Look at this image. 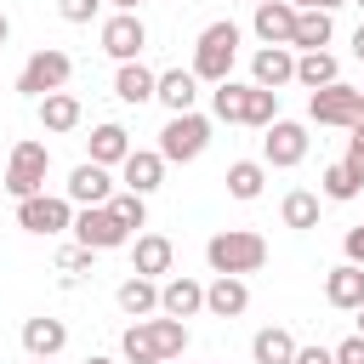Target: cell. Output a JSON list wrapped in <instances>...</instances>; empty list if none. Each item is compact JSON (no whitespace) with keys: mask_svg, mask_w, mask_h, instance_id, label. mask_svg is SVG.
I'll list each match as a JSON object with an SVG mask.
<instances>
[{"mask_svg":"<svg viewBox=\"0 0 364 364\" xmlns=\"http://www.w3.org/2000/svg\"><path fill=\"white\" fill-rule=\"evenodd\" d=\"M119 347H125L131 364H165V358H182V353H188V324L154 313V318H136Z\"/></svg>","mask_w":364,"mask_h":364,"instance_id":"obj_1","label":"cell"},{"mask_svg":"<svg viewBox=\"0 0 364 364\" xmlns=\"http://www.w3.org/2000/svg\"><path fill=\"white\" fill-rule=\"evenodd\" d=\"M205 262H210V273L245 279V273H256L267 262V239L256 228H222V233L205 239Z\"/></svg>","mask_w":364,"mask_h":364,"instance_id":"obj_2","label":"cell"},{"mask_svg":"<svg viewBox=\"0 0 364 364\" xmlns=\"http://www.w3.org/2000/svg\"><path fill=\"white\" fill-rule=\"evenodd\" d=\"M233 57H239V23H210V28H199V40H193V80H205V85H222V80H233Z\"/></svg>","mask_w":364,"mask_h":364,"instance_id":"obj_3","label":"cell"},{"mask_svg":"<svg viewBox=\"0 0 364 364\" xmlns=\"http://www.w3.org/2000/svg\"><path fill=\"white\" fill-rule=\"evenodd\" d=\"M205 148H210V119H205V114H171L154 154H159L165 165H193Z\"/></svg>","mask_w":364,"mask_h":364,"instance_id":"obj_4","label":"cell"},{"mask_svg":"<svg viewBox=\"0 0 364 364\" xmlns=\"http://www.w3.org/2000/svg\"><path fill=\"white\" fill-rule=\"evenodd\" d=\"M46 171H51V148L34 142V136H23V142L11 148V159H6V193H11V199L46 193Z\"/></svg>","mask_w":364,"mask_h":364,"instance_id":"obj_5","label":"cell"},{"mask_svg":"<svg viewBox=\"0 0 364 364\" xmlns=\"http://www.w3.org/2000/svg\"><path fill=\"white\" fill-rule=\"evenodd\" d=\"M68 74H74V57H68V51H57V46H40V51L17 68V91L40 102V97L63 91V85H68Z\"/></svg>","mask_w":364,"mask_h":364,"instance_id":"obj_6","label":"cell"},{"mask_svg":"<svg viewBox=\"0 0 364 364\" xmlns=\"http://www.w3.org/2000/svg\"><path fill=\"white\" fill-rule=\"evenodd\" d=\"M364 114V91L358 85H347V80H336V85H324V91H313L307 97V119L313 125H336V131H353V119Z\"/></svg>","mask_w":364,"mask_h":364,"instance_id":"obj_7","label":"cell"},{"mask_svg":"<svg viewBox=\"0 0 364 364\" xmlns=\"http://www.w3.org/2000/svg\"><path fill=\"white\" fill-rule=\"evenodd\" d=\"M17 228L23 233H68L74 228V205L63 193H34V199H17Z\"/></svg>","mask_w":364,"mask_h":364,"instance_id":"obj_8","label":"cell"},{"mask_svg":"<svg viewBox=\"0 0 364 364\" xmlns=\"http://www.w3.org/2000/svg\"><path fill=\"white\" fill-rule=\"evenodd\" d=\"M74 245H85V250H119V245H131V233L114 222V210L108 205H85V210H74Z\"/></svg>","mask_w":364,"mask_h":364,"instance_id":"obj_9","label":"cell"},{"mask_svg":"<svg viewBox=\"0 0 364 364\" xmlns=\"http://www.w3.org/2000/svg\"><path fill=\"white\" fill-rule=\"evenodd\" d=\"M301 159H307V125H301V119H273L267 136H262V165L290 171V165H301Z\"/></svg>","mask_w":364,"mask_h":364,"instance_id":"obj_10","label":"cell"},{"mask_svg":"<svg viewBox=\"0 0 364 364\" xmlns=\"http://www.w3.org/2000/svg\"><path fill=\"white\" fill-rule=\"evenodd\" d=\"M142 46H148V28H142L136 11H114V17L102 23V51H108L114 63H136Z\"/></svg>","mask_w":364,"mask_h":364,"instance_id":"obj_11","label":"cell"},{"mask_svg":"<svg viewBox=\"0 0 364 364\" xmlns=\"http://www.w3.org/2000/svg\"><path fill=\"white\" fill-rule=\"evenodd\" d=\"M63 199H68V205H80V210H85V205H108V199H114V176H108L102 165L80 159V165L68 171V193H63Z\"/></svg>","mask_w":364,"mask_h":364,"instance_id":"obj_12","label":"cell"},{"mask_svg":"<svg viewBox=\"0 0 364 364\" xmlns=\"http://www.w3.org/2000/svg\"><path fill=\"white\" fill-rule=\"evenodd\" d=\"M290 80H296V51H290V46H262V51L250 57V85L279 91V85H290Z\"/></svg>","mask_w":364,"mask_h":364,"instance_id":"obj_13","label":"cell"},{"mask_svg":"<svg viewBox=\"0 0 364 364\" xmlns=\"http://www.w3.org/2000/svg\"><path fill=\"white\" fill-rule=\"evenodd\" d=\"M250 28H256L262 46H290V34H296V6H290V0H267V6L250 11Z\"/></svg>","mask_w":364,"mask_h":364,"instance_id":"obj_14","label":"cell"},{"mask_svg":"<svg viewBox=\"0 0 364 364\" xmlns=\"http://www.w3.org/2000/svg\"><path fill=\"white\" fill-rule=\"evenodd\" d=\"M119 182H125V193H154L159 182H165V159L154 154V148H131L125 154V165H119Z\"/></svg>","mask_w":364,"mask_h":364,"instance_id":"obj_15","label":"cell"},{"mask_svg":"<svg viewBox=\"0 0 364 364\" xmlns=\"http://www.w3.org/2000/svg\"><path fill=\"white\" fill-rule=\"evenodd\" d=\"M171 262H176V245L165 233H136V245H131V273L136 279H159V273H171Z\"/></svg>","mask_w":364,"mask_h":364,"instance_id":"obj_16","label":"cell"},{"mask_svg":"<svg viewBox=\"0 0 364 364\" xmlns=\"http://www.w3.org/2000/svg\"><path fill=\"white\" fill-rule=\"evenodd\" d=\"M159 313H165V318H193V313H205V284L188 279V273L165 279V284H159Z\"/></svg>","mask_w":364,"mask_h":364,"instance_id":"obj_17","label":"cell"},{"mask_svg":"<svg viewBox=\"0 0 364 364\" xmlns=\"http://www.w3.org/2000/svg\"><path fill=\"white\" fill-rule=\"evenodd\" d=\"M324 301H330L336 313H358V307H364V267H353V262L330 267V273H324Z\"/></svg>","mask_w":364,"mask_h":364,"instance_id":"obj_18","label":"cell"},{"mask_svg":"<svg viewBox=\"0 0 364 364\" xmlns=\"http://www.w3.org/2000/svg\"><path fill=\"white\" fill-rule=\"evenodd\" d=\"M154 102H165L171 114H193V102H199V80H193V68H165V74L154 80Z\"/></svg>","mask_w":364,"mask_h":364,"instance_id":"obj_19","label":"cell"},{"mask_svg":"<svg viewBox=\"0 0 364 364\" xmlns=\"http://www.w3.org/2000/svg\"><path fill=\"white\" fill-rule=\"evenodd\" d=\"M245 307H250V284H245V279L216 273V279L205 284V313H210V318H239Z\"/></svg>","mask_w":364,"mask_h":364,"instance_id":"obj_20","label":"cell"},{"mask_svg":"<svg viewBox=\"0 0 364 364\" xmlns=\"http://www.w3.org/2000/svg\"><path fill=\"white\" fill-rule=\"evenodd\" d=\"M63 347H68V324L63 318H46V313L40 318H23V353L28 358H57Z\"/></svg>","mask_w":364,"mask_h":364,"instance_id":"obj_21","label":"cell"},{"mask_svg":"<svg viewBox=\"0 0 364 364\" xmlns=\"http://www.w3.org/2000/svg\"><path fill=\"white\" fill-rule=\"evenodd\" d=\"M330 34H336V17L330 11H296V34H290V51H324L330 46Z\"/></svg>","mask_w":364,"mask_h":364,"instance_id":"obj_22","label":"cell"},{"mask_svg":"<svg viewBox=\"0 0 364 364\" xmlns=\"http://www.w3.org/2000/svg\"><path fill=\"white\" fill-rule=\"evenodd\" d=\"M154 80H159V74H154L142 57H136V63H119V74H114V97L131 102V108H136V102H154Z\"/></svg>","mask_w":364,"mask_h":364,"instance_id":"obj_23","label":"cell"},{"mask_svg":"<svg viewBox=\"0 0 364 364\" xmlns=\"http://www.w3.org/2000/svg\"><path fill=\"white\" fill-rule=\"evenodd\" d=\"M125 154H131V131L125 125H114V119H102L97 131H91V165H125Z\"/></svg>","mask_w":364,"mask_h":364,"instance_id":"obj_24","label":"cell"},{"mask_svg":"<svg viewBox=\"0 0 364 364\" xmlns=\"http://www.w3.org/2000/svg\"><path fill=\"white\" fill-rule=\"evenodd\" d=\"M114 301H119V313H125V318H154V313H159V284L131 273V279L114 290Z\"/></svg>","mask_w":364,"mask_h":364,"instance_id":"obj_25","label":"cell"},{"mask_svg":"<svg viewBox=\"0 0 364 364\" xmlns=\"http://www.w3.org/2000/svg\"><path fill=\"white\" fill-rule=\"evenodd\" d=\"M250 358H256V364H290V358H296V336H290L284 324H267V330L250 336Z\"/></svg>","mask_w":364,"mask_h":364,"instance_id":"obj_26","label":"cell"},{"mask_svg":"<svg viewBox=\"0 0 364 364\" xmlns=\"http://www.w3.org/2000/svg\"><path fill=\"white\" fill-rule=\"evenodd\" d=\"M336 80H341V63H336L330 51H301V57H296V85L324 91V85H336Z\"/></svg>","mask_w":364,"mask_h":364,"instance_id":"obj_27","label":"cell"},{"mask_svg":"<svg viewBox=\"0 0 364 364\" xmlns=\"http://www.w3.org/2000/svg\"><path fill=\"white\" fill-rule=\"evenodd\" d=\"M80 114H85V108H80V97H74V91H51V97H40V125H46V131H57V136H63V131H74V125H80Z\"/></svg>","mask_w":364,"mask_h":364,"instance_id":"obj_28","label":"cell"},{"mask_svg":"<svg viewBox=\"0 0 364 364\" xmlns=\"http://www.w3.org/2000/svg\"><path fill=\"white\" fill-rule=\"evenodd\" d=\"M222 182H228V193H233V199H245V205H250V199H262V188H267V165H262V159H233Z\"/></svg>","mask_w":364,"mask_h":364,"instance_id":"obj_29","label":"cell"},{"mask_svg":"<svg viewBox=\"0 0 364 364\" xmlns=\"http://www.w3.org/2000/svg\"><path fill=\"white\" fill-rule=\"evenodd\" d=\"M279 222L284 228H318V193H307V188H290L284 193V205H279Z\"/></svg>","mask_w":364,"mask_h":364,"instance_id":"obj_30","label":"cell"},{"mask_svg":"<svg viewBox=\"0 0 364 364\" xmlns=\"http://www.w3.org/2000/svg\"><path fill=\"white\" fill-rule=\"evenodd\" d=\"M245 91H250V85H239V80H222V85L210 91V114H216L222 125H245Z\"/></svg>","mask_w":364,"mask_h":364,"instance_id":"obj_31","label":"cell"},{"mask_svg":"<svg viewBox=\"0 0 364 364\" xmlns=\"http://www.w3.org/2000/svg\"><path fill=\"white\" fill-rule=\"evenodd\" d=\"M273 119H279V91H262V85H250V91H245V125L267 131Z\"/></svg>","mask_w":364,"mask_h":364,"instance_id":"obj_32","label":"cell"},{"mask_svg":"<svg viewBox=\"0 0 364 364\" xmlns=\"http://www.w3.org/2000/svg\"><path fill=\"white\" fill-rule=\"evenodd\" d=\"M108 210H114V222H119L125 233L148 228V199H142V193H125V188H119V193L108 199Z\"/></svg>","mask_w":364,"mask_h":364,"instance_id":"obj_33","label":"cell"},{"mask_svg":"<svg viewBox=\"0 0 364 364\" xmlns=\"http://www.w3.org/2000/svg\"><path fill=\"white\" fill-rule=\"evenodd\" d=\"M318 188H324V199H336V205H347V199H358V193H364V188L347 176V165H341V159L324 171V182H318Z\"/></svg>","mask_w":364,"mask_h":364,"instance_id":"obj_34","label":"cell"},{"mask_svg":"<svg viewBox=\"0 0 364 364\" xmlns=\"http://www.w3.org/2000/svg\"><path fill=\"white\" fill-rule=\"evenodd\" d=\"M91 256H97V250H85V245H63V250H57V267H63V273H85Z\"/></svg>","mask_w":364,"mask_h":364,"instance_id":"obj_35","label":"cell"},{"mask_svg":"<svg viewBox=\"0 0 364 364\" xmlns=\"http://www.w3.org/2000/svg\"><path fill=\"white\" fill-rule=\"evenodd\" d=\"M57 11H63V23H91L102 11V0H57Z\"/></svg>","mask_w":364,"mask_h":364,"instance_id":"obj_36","label":"cell"},{"mask_svg":"<svg viewBox=\"0 0 364 364\" xmlns=\"http://www.w3.org/2000/svg\"><path fill=\"white\" fill-rule=\"evenodd\" d=\"M330 358H336V364H364V336H347V341H336V347H330Z\"/></svg>","mask_w":364,"mask_h":364,"instance_id":"obj_37","label":"cell"},{"mask_svg":"<svg viewBox=\"0 0 364 364\" xmlns=\"http://www.w3.org/2000/svg\"><path fill=\"white\" fill-rule=\"evenodd\" d=\"M341 250H347V262H353V267H364V222H358V228H347Z\"/></svg>","mask_w":364,"mask_h":364,"instance_id":"obj_38","label":"cell"},{"mask_svg":"<svg viewBox=\"0 0 364 364\" xmlns=\"http://www.w3.org/2000/svg\"><path fill=\"white\" fill-rule=\"evenodd\" d=\"M341 165H347V176L364 188V142H347V159H341Z\"/></svg>","mask_w":364,"mask_h":364,"instance_id":"obj_39","label":"cell"},{"mask_svg":"<svg viewBox=\"0 0 364 364\" xmlns=\"http://www.w3.org/2000/svg\"><path fill=\"white\" fill-rule=\"evenodd\" d=\"M290 364H336V358H330V347H296Z\"/></svg>","mask_w":364,"mask_h":364,"instance_id":"obj_40","label":"cell"},{"mask_svg":"<svg viewBox=\"0 0 364 364\" xmlns=\"http://www.w3.org/2000/svg\"><path fill=\"white\" fill-rule=\"evenodd\" d=\"M353 57H358V63H364V23H358V28H353Z\"/></svg>","mask_w":364,"mask_h":364,"instance_id":"obj_41","label":"cell"},{"mask_svg":"<svg viewBox=\"0 0 364 364\" xmlns=\"http://www.w3.org/2000/svg\"><path fill=\"white\" fill-rule=\"evenodd\" d=\"M102 6H114V11H136L142 0H102Z\"/></svg>","mask_w":364,"mask_h":364,"instance_id":"obj_42","label":"cell"},{"mask_svg":"<svg viewBox=\"0 0 364 364\" xmlns=\"http://www.w3.org/2000/svg\"><path fill=\"white\" fill-rule=\"evenodd\" d=\"M347 142H364V114L353 119V136H347Z\"/></svg>","mask_w":364,"mask_h":364,"instance_id":"obj_43","label":"cell"},{"mask_svg":"<svg viewBox=\"0 0 364 364\" xmlns=\"http://www.w3.org/2000/svg\"><path fill=\"white\" fill-rule=\"evenodd\" d=\"M6 40H11V17L0 11V46H6Z\"/></svg>","mask_w":364,"mask_h":364,"instance_id":"obj_44","label":"cell"},{"mask_svg":"<svg viewBox=\"0 0 364 364\" xmlns=\"http://www.w3.org/2000/svg\"><path fill=\"white\" fill-rule=\"evenodd\" d=\"M336 6H347V0H318V11H330V17H336Z\"/></svg>","mask_w":364,"mask_h":364,"instance_id":"obj_45","label":"cell"},{"mask_svg":"<svg viewBox=\"0 0 364 364\" xmlns=\"http://www.w3.org/2000/svg\"><path fill=\"white\" fill-rule=\"evenodd\" d=\"M290 6H296V11H313V6H318V0H290Z\"/></svg>","mask_w":364,"mask_h":364,"instance_id":"obj_46","label":"cell"},{"mask_svg":"<svg viewBox=\"0 0 364 364\" xmlns=\"http://www.w3.org/2000/svg\"><path fill=\"white\" fill-rule=\"evenodd\" d=\"M85 364H114V358H102V353H91V358H85Z\"/></svg>","mask_w":364,"mask_h":364,"instance_id":"obj_47","label":"cell"},{"mask_svg":"<svg viewBox=\"0 0 364 364\" xmlns=\"http://www.w3.org/2000/svg\"><path fill=\"white\" fill-rule=\"evenodd\" d=\"M358 336H364V307H358Z\"/></svg>","mask_w":364,"mask_h":364,"instance_id":"obj_48","label":"cell"},{"mask_svg":"<svg viewBox=\"0 0 364 364\" xmlns=\"http://www.w3.org/2000/svg\"><path fill=\"white\" fill-rule=\"evenodd\" d=\"M28 364H51V358H28Z\"/></svg>","mask_w":364,"mask_h":364,"instance_id":"obj_49","label":"cell"},{"mask_svg":"<svg viewBox=\"0 0 364 364\" xmlns=\"http://www.w3.org/2000/svg\"><path fill=\"white\" fill-rule=\"evenodd\" d=\"M250 6H267V0H250Z\"/></svg>","mask_w":364,"mask_h":364,"instance_id":"obj_50","label":"cell"},{"mask_svg":"<svg viewBox=\"0 0 364 364\" xmlns=\"http://www.w3.org/2000/svg\"><path fill=\"white\" fill-rule=\"evenodd\" d=\"M353 6H358V11H364V0H353Z\"/></svg>","mask_w":364,"mask_h":364,"instance_id":"obj_51","label":"cell"},{"mask_svg":"<svg viewBox=\"0 0 364 364\" xmlns=\"http://www.w3.org/2000/svg\"><path fill=\"white\" fill-rule=\"evenodd\" d=\"M165 364H176V358H165Z\"/></svg>","mask_w":364,"mask_h":364,"instance_id":"obj_52","label":"cell"},{"mask_svg":"<svg viewBox=\"0 0 364 364\" xmlns=\"http://www.w3.org/2000/svg\"><path fill=\"white\" fill-rule=\"evenodd\" d=\"M358 91H364V85H358Z\"/></svg>","mask_w":364,"mask_h":364,"instance_id":"obj_53","label":"cell"}]
</instances>
